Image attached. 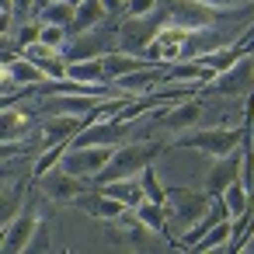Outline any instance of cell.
<instances>
[{"label": "cell", "instance_id": "6da1fadb", "mask_svg": "<svg viewBox=\"0 0 254 254\" xmlns=\"http://www.w3.org/2000/svg\"><path fill=\"white\" fill-rule=\"evenodd\" d=\"M164 153V143L160 139H129L126 146H115L112 160L101 167V174L94 178L98 185H108V181H119V178H139L157 157Z\"/></svg>", "mask_w": 254, "mask_h": 254}, {"label": "cell", "instance_id": "7a4b0ae2", "mask_svg": "<svg viewBox=\"0 0 254 254\" xmlns=\"http://www.w3.org/2000/svg\"><path fill=\"white\" fill-rule=\"evenodd\" d=\"M244 136H247L244 126H195L188 132H181L174 143L188 146V150H198V153L216 160V157H226L230 150L244 146Z\"/></svg>", "mask_w": 254, "mask_h": 254}, {"label": "cell", "instance_id": "3957f363", "mask_svg": "<svg viewBox=\"0 0 254 254\" xmlns=\"http://www.w3.org/2000/svg\"><path fill=\"white\" fill-rule=\"evenodd\" d=\"M167 18H171V14H167L164 0H160V7H157L153 14H146V18H126V21H119V49H126V53H136V56H146V49L153 46V39H157L160 25H164Z\"/></svg>", "mask_w": 254, "mask_h": 254}, {"label": "cell", "instance_id": "277c9868", "mask_svg": "<svg viewBox=\"0 0 254 254\" xmlns=\"http://www.w3.org/2000/svg\"><path fill=\"white\" fill-rule=\"evenodd\" d=\"M251 91H254V53L240 56L233 66H226L202 87V94H219V98H247Z\"/></svg>", "mask_w": 254, "mask_h": 254}, {"label": "cell", "instance_id": "5b68a950", "mask_svg": "<svg viewBox=\"0 0 254 254\" xmlns=\"http://www.w3.org/2000/svg\"><path fill=\"white\" fill-rule=\"evenodd\" d=\"M112 49H119V25L105 28V21H101V25H94L91 32L70 35L63 56H66L70 63H77V60H98V56H105V53H112Z\"/></svg>", "mask_w": 254, "mask_h": 254}, {"label": "cell", "instance_id": "8992f818", "mask_svg": "<svg viewBox=\"0 0 254 254\" xmlns=\"http://www.w3.org/2000/svg\"><path fill=\"white\" fill-rule=\"evenodd\" d=\"M212 205L209 191H185V188H167V226L185 230L195 219L205 216V209Z\"/></svg>", "mask_w": 254, "mask_h": 254}, {"label": "cell", "instance_id": "52a82bcc", "mask_svg": "<svg viewBox=\"0 0 254 254\" xmlns=\"http://www.w3.org/2000/svg\"><path fill=\"white\" fill-rule=\"evenodd\" d=\"M112 153H115V146H73L70 143L63 160H60V167L77 174V178H98L101 167L112 160Z\"/></svg>", "mask_w": 254, "mask_h": 254}, {"label": "cell", "instance_id": "ba28073f", "mask_svg": "<svg viewBox=\"0 0 254 254\" xmlns=\"http://www.w3.org/2000/svg\"><path fill=\"white\" fill-rule=\"evenodd\" d=\"M188 32L191 28H185V25H178V21L167 18L160 25V32H157L153 46L146 49V56L157 60V63H181L185 60V46H188Z\"/></svg>", "mask_w": 254, "mask_h": 254}, {"label": "cell", "instance_id": "9c48e42d", "mask_svg": "<svg viewBox=\"0 0 254 254\" xmlns=\"http://www.w3.org/2000/svg\"><path fill=\"white\" fill-rule=\"evenodd\" d=\"M240 171H244V146L230 150L226 157H216V164L205 171V191H209L212 198H219V195L240 178Z\"/></svg>", "mask_w": 254, "mask_h": 254}, {"label": "cell", "instance_id": "30bf717a", "mask_svg": "<svg viewBox=\"0 0 254 254\" xmlns=\"http://www.w3.org/2000/svg\"><path fill=\"white\" fill-rule=\"evenodd\" d=\"M39 188H42V195H46L49 202L66 205V202H73V198L84 191V178H77V174H70V171H63V167H53L49 174L39 178Z\"/></svg>", "mask_w": 254, "mask_h": 254}, {"label": "cell", "instance_id": "8fae6325", "mask_svg": "<svg viewBox=\"0 0 254 254\" xmlns=\"http://www.w3.org/2000/svg\"><path fill=\"white\" fill-rule=\"evenodd\" d=\"M202 115H205V105L198 98H185V101H174L164 119H160V129L164 132H188L195 126H202Z\"/></svg>", "mask_w": 254, "mask_h": 254}, {"label": "cell", "instance_id": "7c38bea8", "mask_svg": "<svg viewBox=\"0 0 254 254\" xmlns=\"http://www.w3.org/2000/svg\"><path fill=\"white\" fill-rule=\"evenodd\" d=\"M39 223H42V216H39L35 209L14 212V219H7V226H4V251H7V254H14V251H28V244H32Z\"/></svg>", "mask_w": 254, "mask_h": 254}, {"label": "cell", "instance_id": "4fadbf2b", "mask_svg": "<svg viewBox=\"0 0 254 254\" xmlns=\"http://www.w3.org/2000/svg\"><path fill=\"white\" fill-rule=\"evenodd\" d=\"M105 98H94V94H53L46 105H42V112L46 115H80V119H87L98 105H101Z\"/></svg>", "mask_w": 254, "mask_h": 254}, {"label": "cell", "instance_id": "5bb4252c", "mask_svg": "<svg viewBox=\"0 0 254 254\" xmlns=\"http://www.w3.org/2000/svg\"><path fill=\"white\" fill-rule=\"evenodd\" d=\"M87 126V119L80 115H46L39 136H42V146H56V143H70L80 129Z\"/></svg>", "mask_w": 254, "mask_h": 254}, {"label": "cell", "instance_id": "9a60e30c", "mask_svg": "<svg viewBox=\"0 0 254 254\" xmlns=\"http://www.w3.org/2000/svg\"><path fill=\"white\" fill-rule=\"evenodd\" d=\"M150 63H157V60H150V56H136V53H126V49H112V53L101 56L105 84H115L119 77H126V73H132V70H143V66H150Z\"/></svg>", "mask_w": 254, "mask_h": 254}, {"label": "cell", "instance_id": "2e32d148", "mask_svg": "<svg viewBox=\"0 0 254 254\" xmlns=\"http://www.w3.org/2000/svg\"><path fill=\"white\" fill-rule=\"evenodd\" d=\"M219 219H233V216H230V209H226V202H223V198H212V205L205 209V216H202V219H195V223L185 230V237H178V247H188V251H191V247H195V244H198V240H202V237H205Z\"/></svg>", "mask_w": 254, "mask_h": 254}, {"label": "cell", "instance_id": "e0dca14e", "mask_svg": "<svg viewBox=\"0 0 254 254\" xmlns=\"http://www.w3.org/2000/svg\"><path fill=\"white\" fill-rule=\"evenodd\" d=\"M4 77H11L18 87H32V84H46V80H49V77L42 73V66H35V63L25 60V56L4 60Z\"/></svg>", "mask_w": 254, "mask_h": 254}, {"label": "cell", "instance_id": "ac0fdd59", "mask_svg": "<svg viewBox=\"0 0 254 254\" xmlns=\"http://www.w3.org/2000/svg\"><path fill=\"white\" fill-rule=\"evenodd\" d=\"M136 209V216H139V223L153 233V237H160V233H167L171 226H167V205L164 202H153V198H143L139 205H132Z\"/></svg>", "mask_w": 254, "mask_h": 254}, {"label": "cell", "instance_id": "d6986e66", "mask_svg": "<svg viewBox=\"0 0 254 254\" xmlns=\"http://www.w3.org/2000/svg\"><path fill=\"white\" fill-rule=\"evenodd\" d=\"M105 195H112V198H119V202H126V205H139L143 198H146V191H143V181L139 178H119V181H108V185H98Z\"/></svg>", "mask_w": 254, "mask_h": 254}, {"label": "cell", "instance_id": "ffe728a7", "mask_svg": "<svg viewBox=\"0 0 254 254\" xmlns=\"http://www.w3.org/2000/svg\"><path fill=\"white\" fill-rule=\"evenodd\" d=\"M73 18H77V4H70V0H46L42 11H39L42 25H63V28H70Z\"/></svg>", "mask_w": 254, "mask_h": 254}, {"label": "cell", "instance_id": "44dd1931", "mask_svg": "<svg viewBox=\"0 0 254 254\" xmlns=\"http://www.w3.org/2000/svg\"><path fill=\"white\" fill-rule=\"evenodd\" d=\"M66 80L73 84H105V66H101V56L98 60H77L66 66Z\"/></svg>", "mask_w": 254, "mask_h": 254}, {"label": "cell", "instance_id": "7402d4cb", "mask_svg": "<svg viewBox=\"0 0 254 254\" xmlns=\"http://www.w3.org/2000/svg\"><path fill=\"white\" fill-rule=\"evenodd\" d=\"M230 233H233V219H219L191 251H226L230 247Z\"/></svg>", "mask_w": 254, "mask_h": 254}, {"label": "cell", "instance_id": "603a6c76", "mask_svg": "<svg viewBox=\"0 0 254 254\" xmlns=\"http://www.w3.org/2000/svg\"><path fill=\"white\" fill-rule=\"evenodd\" d=\"M223 202H226V209H230V216H240V212H247L251 205H254V198H251V191H247V185L237 178L223 195H219Z\"/></svg>", "mask_w": 254, "mask_h": 254}, {"label": "cell", "instance_id": "cb8c5ba5", "mask_svg": "<svg viewBox=\"0 0 254 254\" xmlns=\"http://www.w3.org/2000/svg\"><path fill=\"white\" fill-rule=\"evenodd\" d=\"M240 56H244V53H240L237 46H223V49H216V53H205V56H198V60H202V63L212 70V73H223V70H226V66H233Z\"/></svg>", "mask_w": 254, "mask_h": 254}, {"label": "cell", "instance_id": "d4e9b609", "mask_svg": "<svg viewBox=\"0 0 254 254\" xmlns=\"http://www.w3.org/2000/svg\"><path fill=\"white\" fill-rule=\"evenodd\" d=\"M25 126H28V115L18 112L14 105H4V139H14L18 132H25Z\"/></svg>", "mask_w": 254, "mask_h": 254}, {"label": "cell", "instance_id": "484cf974", "mask_svg": "<svg viewBox=\"0 0 254 254\" xmlns=\"http://www.w3.org/2000/svg\"><path fill=\"white\" fill-rule=\"evenodd\" d=\"M139 181H143V191H146V198H153V202H164L167 205V188L160 185V178H157V171H153V164L139 174Z\"/></svg>", "mask_w": 254, "mask_h": 254}, {"label": "cell", "instance_id": "4316f807", "mask_svg": "<svg viewBox=\"0 0 254 254\" xmlns=\"http://www.w3.org/2000/svg\"><path fill=\"white\" fill-rule=\"evenodd\" d=\"M42 42L63 53L66 42H70V28H63V25H42Z\"/></svg>", "mask_w": 254, "mask_h": 254}, {"label": "cell", "instance_id": "83f0119b", "mask_svg": "<svg viewBox=\"0 0 254 254\" xmlns=\"http://www.w3.org/2000/svg\"><path fill=\"white\" fill-rule=\"evenodd\" d=\"M160 7V0H129L126 4V18H146Z\"/></svg>", "mask_w": 254, "mask_h": 254}, {"label": "cell", "instance_id": "f1b7e54d", "mask_svg": "<svg viewBox=\"0 0 254 254\" xmlns=\"http://www.w3.org/2000/svg\"><path fill=\"white\" fill-rule=\"evenodd\" d=\"M35 4H39V0H14V21H18V25H25V21L39 18Z\"/></svg>", "mask_w": 254, "mask_h": 254}, {"label": "cell", "instance_id": "f546056e", "mask_svg": "<svg viewBox=\"0 0 254 254\" xmlns=\"http://www.w3.org/2000/svg\"><path fill=\"white\" fill-rule=\"evenodd\" d=\"M46 247H49V223L42 219L39 230H35V237H32V244H28V251H46Z\"/></svg>", "mask_w": 254, "mask_h": 254}, {"label": "cell", "instance_id": "4dcf8cb0", "mask_svg": "<svg viewBox=\"0 0 254 254\" xmlns=\"http://www.w3.org/2000/svg\"><path fill=\"white\" fill-rule=\"evenodd\" d=\"M202 4H209L216 11H237V7H247L251 0H202Z\"/></svg>", "mask_w": 254, "mask_h": 254}, {"label": "cell", "instance_id": "1f68e13d", "mask_svg": "<svg viewBox=\"0 0 254 254\" xmlns=\"http://www.w3.org/2000/svg\"><path fill=\"white\" fill-rule=\"evenodd\" d=\"M126 4H129V0H105V11L108 14H119V11H126Z\"/></svg>", "mask_w": 254, "mask_h": 254}, {"label": "cell", "instance_id": "d6a6232c", "mask_svg": "<svg viewBox=\"0 0 254 254\" xmlns=\"http://www.w3.org/2000/svg\"><path fill=\"white\" fill-rule=\"evenodd\" d=\"M251 7H254V0H251Z\"/></svg>", "mask_w": 254, "mask_h": 254}]
</instances>
